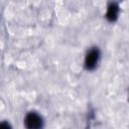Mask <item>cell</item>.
Instances as JSON below:
<instances>
[{"label": "cell", "instance_id": "obj_1", "mask_svg": "<svg viewBox=\"0 0 129 129\" xmlns=\"http://www.w3.org/2000/svg\"><path fill=\"white\" fill-rule=\"evenodd\" d=\"M100 49L98 47H92L88 50L85 56V68L88 71H93L97 68L98 62L100 60Z\"/></svg>", "mask_w": 129, "mask_h": 129}, {"label": "cell", "instance_id": "obj_2", "mask_svg": "<svg viewBox=\"0 0 129 129\" xmlns=\"http://www.w3.org/2000/svg\"><path fill=\"white\" fill-rule=\"evenodd\" d=\"M25 126L29 129H37L43 126V120L36 112H29L24 119Z\"/></svg>", "mask_w": 129, "mask_h": 129}, {"label": "cell", "instance_id": "obj_3", "mask_svg": "<svg viewBox=\"0 0 129 129\" xmlns=\"http://www.w3.org/2000/svg\"><path fill=\"white\" fill-rule=\"evenodd\" d=\"M118 15H119V6H118V4L115 3V2L110 3L109 6H108V9H107V14H106L107 19L111 22H114V21L117 20Z\"/></svg>", "mask_w": 129, "mask_h": 129}, {"label": "cell", "instance_id": "obj_4", "mask_svg": "<svg viewBox=\"0 0 129 129\" xmlns=\"http://www.w3.org/2000/svg\"><path fill=\"white\" fill-rule=\"evenodd\" d=\"M2 127L8 128V127H9V125H8V124H4V123H1V124H0V128H2Z\"/></svg>", "mask_w": 129, "mask_h": 129}]
</instances>
